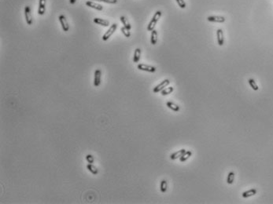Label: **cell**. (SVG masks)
<instances>
[{"label": "cell", "mask_w": 273, "mask_h": 204, "mask_svg": "<svg viewBox=\"0 0 273 204\" xmlns=\"http://www.w3.org/2000/svg\"><path fill=\"white\" fill-rule=\"evenodd\" d=\"M94 22H95V24H97V25H101V26H103V27H108V26H109V21H107V20H105V19L95 17V18H94Z\"/></svg>", "instance_id": "7c38bea8"}, {"label": "cell", "mask_w": 273, "mask_h": 204, "mask_svg": "<svg viewBox=\"0 0 273 204\" xmlns=\"http://www.w3.org/2000/svg\"><path fill=\"white\" fill-rule=\"evenodd\" d=\"M168 189V182L166 180H162L161 181V185H160V189H161V192H165L167 191Z\"/></svg>", "instance_id": "603a6c76"}, {"label": "cell", "mask_w": 273, "mask_h": 204, "mask_svg": "<svg viewBox=\"0 0 273 204\" xmlns=\"http://www.w3.org/2000/svg\"><path fill=\"white\" fill-rule=\"evenodd\" d=\"M117 24H115V23H114V24H113V25H112L111 26L109 27V28L108 29V30H107V31H106V33L103 35V41L108 40L109 38L112 36V35L113 34L115 31H116V30H117Z\"/></svg>", "instance_id": "7a4b0ae2"}, {"label": "cell", "mask_w": 273, "mask_h": 204, "mask_svg": "<svg viewBox=\"0 0 273 204\" xmlns=\"http://www.w3.org/2000/svg\"><path fill=\"white\" fill-rule=\"evenodd\" d=\"M207 20L210 22L223 23V22L225 21L226 19L224 18L223 17H221V16H209V17H208Z\"/></svg>", "instance_id": "ba28073f"}, {"label": "cell", "mask_w": 273, "mask_h": 204, "mask_svg": "<svg viewBox=\"0 0 273 204\" xmlns=\"http://www.w3.org/2000/svg\"><path fill=\"white\" fill-rule=\"evenodd\" d=\"M120 19H121V23L123 24V25H124V27L127 28L128 30H130L131 28V26L130 23H129L128 21H127V19L125 17H124V16H121V17H120Z\"/></svg>", "instance_id": "d6986e66"}, {"label": "cell", "mask_w": 273, "mask_h": 204, "mask_svg": "<svg viewBox=\"0 0 273 204\" xmlns=\"http://www.w3.org/2000/svg\"><path fill=\"white\" fill-rule=\"evenodd\" d=\"M86 160L87 161V163H88L93 164L94 161H95V159H94L93 155H92L88 154V155H86Z\"/></svg>", "instance_id": "4316f807"}, {"label": "cell", "mask_w": 273, "mask_h": 204, "mask_svg": "<svg viewBox=\"0 0 273 204\" xmlns=\"http://www.w3.org/2000/svg\"><path fill=\"white\" fill-rule=\"evenodd\" d=\"M185 152H186L185 149H181L180 151H177V152H174V153H172V154L170 155V159H172V160H175V159H180V158L185 153Z\"/></svg>", "instance_id": "4fadbf2b"}, {"label": "cell", "mask_w": 273, "mask_h": 204, "mask_svg": "<svg viewBox=\"0 0 273 204\" xmlns=\"http://www.w3.org/2000/svg\"><path fill=\"white\" fill-rule=\"evenodd\" d=\"M174 91V88L172 87H168V88H164V90H162L161 91V93H162V96H166V95H168V94H170Z\"/></svg>", "instance_id": "44dd1931"}, {"label": "cell", "mask_w": 273, "mask_h": 204, "mask_svg": "<svg viewBox=\"0 0 273 204\" xmlns=\"http://www.w3.org/2000/svg\"><path fill=\"white\" fill-rule=\"evenodd\" d=\"M96 2H103V3H109V4H115L117 3V0H93Z\"/></svg>", "instance_id": "83f0119b"}, {"label": "cell", "mask_w": 273, "mask_h": 204, "mask_svg": "<svg viewBox=\"0 0 273 204\" xmlns=\"http://www.w3.org/2000/svg\"><path fill=\"white\" fill-rule=\"evenodd\" d=\"M46 11V0H40L39 1V9L38 13L39 15H44Z\"/></svg>", "instance_id": "9c48e42d"}, {"label": "cell", "mask_w": 273, "mask_h": 204, "mask_svg": "<svg viewBox=\"0 0 273 204\" xmlns=\"http://www.w3.org/2000/svg\"><path fill=\"white\" fill-rule=\"evenodd\" d=\"M217 42L219 46H223L224 43V38H223V32L222 29H218L217 31Z\"/></svg>", "instance_id": "8fae6325"}, {"label": "cell", "mask_w": 273, "mask_h": 204, "mask_svg": "<svg viewBox=\"0 0 273 204\" xmlns=\"http://www.w3.org/2000/svg\"><path fill=\"white\" fill-rule=\"evenodd\" d=\"M137 68H138V69L141 70V71H148V72H152V73L156 71L155 67L151 66V65H145V64H139L137 65Z\"/></svg>", "instance_id": "5b68a950"}, {"label": "cell", "mask_w": 273, "mask_h": 204, "mask_svg": "<svg viewBox=\"0 0 273 204\" xmlns=\"http://www.w3.org/2000/svg\"><path fill=\"white\" fill-rule=\"evenodd\" d=\"M121 31H122V33L124 34V35L125 37L129 38L131 36V33H130V30H128L127 28H126L125 27H122L121 28Z\"/></svg>", "instance_id": "d4e9b609"}, {"label": "cell", "mask_w": 273, "mask_h": 204, "mask_svg": "<svg viewBox=\"0 0 273 204\" xmlns=\"http://www.w3.org/2000/svg\"><path fill=\"white\" fill-rule=\"evenodd\" d=\"M191 155H192V152H190V151H186L185 153L180 158V162H185V161L187 160Z\"/></svg>", "instance_id": "ffe728a7"}, {"label": "cell", "mask_w": 273, "mask_h": 204, "mask_svg": "<svg viewBox=\"0 0 273 204\" xmlns=\"http://www.w3.org/2000/svg\"><path fill=\"white\" fill-rule=\"evenodd\" d=\"M86 5L87 6H89L91 8H93V9H96V10H99V11H101V10H103V6L102 5H100V4H98V3H95V2H92V1H87L86 2Z\"/></svg>", "instance_id": "30bf717a"}, {"label": "cell", "mask_w": 273, "mask_h": 204, "mask_svg": "<svg viewBox=\"0 0 273 204\" xmlns=\"http://www.w3.org/2000/svg\"><path fill=\"white\" fill-rule=\"evenodd\" d=\"M257 189H251L248 190V191H245L242 193V197L243 198H249V197H250V196H253V195H254L257 194Z\"/></svg>", "instance_id": "5bb4252c"}, {"label": "cell", "mask_w": 273, "mask_h": 204, "mask_svg": "<svg viewBox=\"0 0 273 204\" xmlns=\"http://www.w3.org/2000/svg\"><path fill=\"white\" fill-rule=\"evenodd\" d=\"M170 84V81L168 80V79H164L161 83L160 84H158V86H156L154 88V93H159V92H161L162 90H164V88H166V87L168 86Z\"/></svg>", "instance_id": "3957f363"}, {"label": "cell", "mask_w": 273, "mask_h": 204, "mask_svg": "<svg viewBox=\"0 0 273 204\" xmlns=\"http://www.w3.org/2000/svg\"><path fill=\"white\" fill-rule=\"evenodd\" d=\"M176 1L178 6H180L181 9H184V8L186 6V3H185V1H184V0H176Z\"/></svg>", "instance_id": "484cf974"}, {"label": "cell", "mask_w": 273, "mask_h": 204, "mask_svg": "<svg viewBox=\"0 0 273 204\" xmlns=\"http://www.w3.org/2000/svg\"><path fill=\"white\" fill-rule=\"evenodd\" d=\"M234 180H235V173L233 171H231L228 173V175L227 177V183L228 185H231L234 182Z\"/></svg>", "instance_id": "7402d4cb"}, {"label": "cell", "mask_w": 273, "mask_h": 204, "mask_svg": "<svg viewBox=\"0 0 273 204\" xmlns=\"http://www.w3.org/2000/svg\"><path fill=\"white\" fill-rule=\"evenodd\" d=\"M76 2V0H69V3H71V4H74Z\"/></svg>", "instance_id": "f1b7e54d"}, {"label": "cell", "mask_w": 273, "mask_h": 204, "mask_svg": "<svg viewBox=\"0 0 273 204\" xmlns=\"http://www.w3.org/2000/svg\"><path fill=\"white\" fill-rule=\"evenodd\" d=\"M140 57H141V50H140V48H136V49L135 50V53H134V63H138V62L140 61Z\"/></svg>", "instance_id": "ac0fdd59"}, {"label": "cell", "mask_w": 273, "mask_h": 204, "mask_svg": "<svg viewBox=\"0 0 273 204\" xmlns=\"http://www.w3.org/2000/svg\"><path fill=\"white\" fill-rule=\"evenodd\" d=\"M248 83L250 84V86L251 87L252 89L255 91H257V90H259V88H258V84L256 83V82H255L254 79H250L248 80Z\"/></svg>", "instance_id": "cb8c5ba5"}, {"label": "cell", "mask_w": 273, "mask_h": 204, "mask_svg": "<svg viewBox=\"0 0 273 204\" xmlns=\"http://www.w3.org/2000/svg\"><path fill=\"white\" fill-rule=\"evenodd\" d=\"M101 76L102 71L100 69H96L95 71V79H94V86L95 87H99L101 84Z\"/></svg>", "instance_id": "8992f818"}, {"label": "cell", "mask_w": 273, "mask_h": 204, "mask_svg": "<svg viewBox=\"0 0 273 204\" xmlns=\"http://www.w3.org/2000/svg\"><path fill=\"white\" fill-rule=\"evenodd\" d=\"M158 42V31L155 29H154L151 31V36H150V43L152 45H155Z\"/></svg>", "instance_id": "e0dca14e"}, {"label": "cell", "mask_w": 273, "mask_h": 204, "mask_svg": "<svg viewBox=\"0 0 273 204\" xmlns=\"http://www.w3.org/2000/svg\"><path fill=\"white\" fill-rule=\"evenodd\" d=\"M167 107L171 110H172L173 111H179L180 110V107L179 105H177L176 104H175L172 101H168L166 103Z\"/></svg>", "instance_id": "9a60e30c"}, {"label": "cell", "mask_w": 273, "mask_h": 204, "mask_svg": "<svg viewBox=\"0 0 273 204\" xmlns=\"http://www.w3.org/2000/svg\"><path fill=\"white\" fill-rule=\"evenodd\" d=\"M87 169L89 170V171H90L91 173H92L93 175H97V174L99 173V170H98V168H97L95 166H94L93 164H91V163L87 164Z\"/></svg>", "instance_id": "2e32d148"}, {"label": "cell", "mask_w": 273, "mask_h": 204, "mask_svg": "<svg viewBox=\"0 0 273 204\" xmlns=\"http://www.w3.org/2000/svg\"><path fill=\"white\" fill-rule=\"evenodd\" d=\"M162 15V11H157V12L154 13V15L153 17L152 20L150 21V22L149 23V25H147V31H152L154 28H155L156 25H157V23L159 21V19L161 18V17Z\"/></svg>", "instance_id": "6da1fadb"}, {"label": "cell", "mask_w": 273, "mask_h": 204, "mask_svg": "<svg viewBox=\"0 0 273 204\" xmlns=\"http://www.w3.org/2000/svg\"><path fill=\"white\" fill-rule=\"evenodd\" d=\"M25 20H26V23L28 24V25H32L33 20H32V17L31 9H30V7L28 6H25Z\"/></svg>", "instance_id": "277c9868"}, {"label": "cell", "mask_w": 273, "mask_h": 204, "mask_svg": "<svg viewBox=\"0 0 273 204\" xmlns=\"http://www.w3.org/2000/svg\"><path fill=\"white\" fill-rule=\"evenodd\" d=\"M59 19V22H60V24L62 25V28L63 29V31H68V29H69V26H68V22H67V20H66V17H65L64 15H60L58 17Z\"/></svg>", "instance_id": "52a82bcc"}]
</instances>
